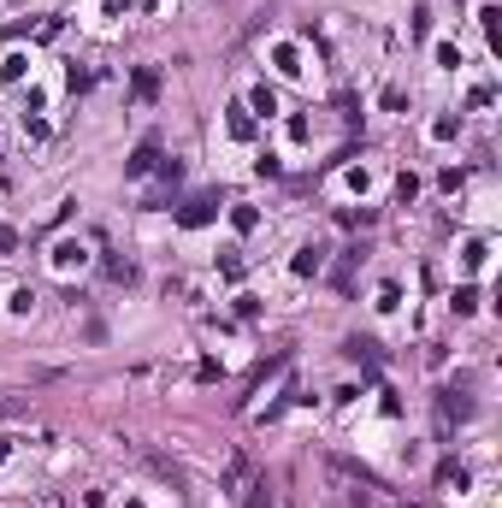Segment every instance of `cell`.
I'll list each match as a JSON object with an SVG mask.
<instances>
[{
    "label": "cell",
    "instance_id": "obj_2",
    "mask_svg": "<svg viewBox=\"0 0 502 508\" xmlns=\"http://www.w3.org/2000/svg\"><path fill=\"white\" fill-rule=\"evenodd\" d=\"M148 166H154V148H136V160H130V177H142Z\"/></svg>",
    "mask_w": 502,
    "mask_h": 508
},
{
    "label": "cell",
    "instance_id": "obj_1",
    "mask_svg": "<svg viewBox=\"0 0 502 508\" xmlns=\"http://www.w3.org/2000/svg\"><path fill=\"white\" fill-rule=\"evenodd\" d=\"M24 414H30L24 396H0V420H24Z\"/></svg>",
    "mask_w": 502,
    "mask_h": 508
}]
</instances>
